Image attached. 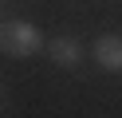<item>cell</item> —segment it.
Wrapping results in <instances>:
<instances>
[{"instance_id":"cell-4","label":"cell","mask_w":122,"mask_h":118,"mask_svg":"<svg viewBox=\"0 0 122 118\" xmlns=\"http://www.w3.org/2000/svg\"><path fill=\"white\" fill-rule=\"evenodd\" d=\"M0 98H4V83H0Z\"/></svg>"},{"instance_id":"cell-3","label":"cell","mask_w":122,"mask_h":118,"mask_svg":"<svg viewBox=\"0 0 122 118\" xmlns=\"http://www.w3.org/2000/svg\"><path fill=\"white\" fill-rule=\"evenodd\" d=\"M91 55H95V63L106 75H122V36H114V31L98 36L95 43H91Z\"/></svg>"},{"instance_id":"cell-2","label":"cell","mask_w":122,"mask_h":118,"mask_svg":"<svg viewBox=\"0 0 122 118\" xmlns=\"http://www.w3.org/2000/svg\"><path fill=\"white\" fill-rule=\"evenodd\" d=\"M83 55H87V47H83L79 36H55L47 43V59L55 63V67H63V71H75L83 63Z\"/></svg>"},{"instance_id":"cell-1","label":"cell","mask_w":122,"mask_h":118,"mask_svg":"<svg viewBox=\"0 0 122 118\" xmlns=\"http://www.w3.org/2000/svg\"><path fill=\"white\" fill-rule=\"evenodd\" d=\"M43 31L28 20H4L0 24V55L8 59H28V55L43 51Z\"/></svg>"}]
</instances>
